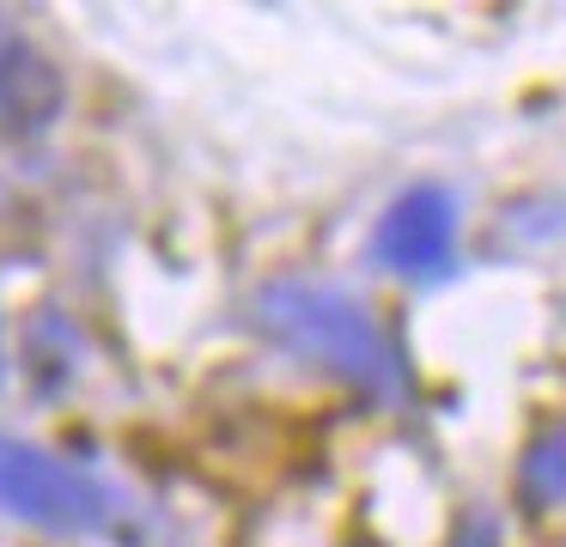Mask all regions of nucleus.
Returning a JSON list of instances; mask_svg holds the SVG:
<instances>
[{"label":"nucleus","mask_w":566,"mask_h":547,"mask_svg":"<svg viewBox=\"0 0 566 547\" xmlns=\"http://www.w3.org/2000/svg\"><path fill=\"white\" fill-rule=\"evenodd\" d=\"M256 328L281 340L293 359L317 365V371L342 377V383L366 389V396L390 401L402 389V365H396L384 328L359 298L335 286H311V280H274L256 292Z\"/></svg>","instance_id":"1"},{"label":"nucleus","mask_w":566,"mask_h":547,"mask_svg":"<svg viewBox=\"0 0 566 547\" xmlns=\"http://www.w3.org/2000/svg\"><path fill=\"white\" fill-rule=\"evenodd\" d=\"M0 511L50 535H92L116 517V498L92 469L25 438H0Z\"/></svg>","instance_id":"2"},{"label":"nucleus","mask_w":566,"mask_h":547,"mask_svg":"<svg viewBox=\"0 0 566 547\" xmlns=\"http://www.w3.org/2000/svg\"><path fill=\"white\" fill-rule=\"evenodd\" d=\"M451 250H457V201L439 189V182L402 189L390 207H384L378 231H371V255L402 280L439 274V267L451 262Z\"/></svg>","instance_id":"3"},{"label":"nucleus","mask_w":566,"mask_h":547,"mask_svg":"<svg viewBox=\"0 0 566 547\" xmlns=\"http://www.w3.org/2000/svg\"><path fill=\"white\" fill-rule=\"evenodd\" d=\"M55 109H62V73L13 31L7 43H0V128L7 134H38Z\"/></svg>","instance_id":"4"},{"label":"nucleus","mask_w":566,"mask_h":547,"mask_svg":"<svg viewBox=\"0 0 566 547\" xmlns=\"http://www.w3.org/2000/svg\"><path fill=\"white\" fill-rule=\"evenodd\" d=\"M517 498L524 505H560L566 498V413L548 432H536V444L524 450V462H517Z\"/></svg>","instance_id":"5"},{"label":"nucleus","mask_w":566,"mask_h":547,"mask_svg":"<svg viewBox=\"0 0 566 547\" xmlns=\"http://www.w3.org/2000/svg\"><path fill=\"white\" fill-rule=\"evenodd\" d=\"M444 547H500V529H493L488 517H469V523H463V529H457Z\"/></svg>","instance_id":"6"},{"label":"nucleus","mask_w":566,"mask_h":547,"mask_svg":"<svg viewBox=\"0 0 566 547\" xmlns=\"http://www.w3.org/2000/svg\"><path fill=\"white\" fill-rule=\"evenodd\" d=\"M7 36H13V31H7V24H0V43H7Z\"/></svg>","instance_id":"7"}]
</instances>
